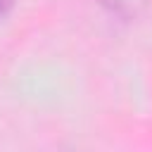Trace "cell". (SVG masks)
<instances>
[{"instance_id":"1","label":"cell","mask_w":152,"mask_h":152,"mask_svg":"<svg viewBox=\"0 0 152 152\" xmlns=\"http://www.w3.org/2000/svg\"><path fill=\"white\" fill-rule=\"evenodd\" d=\"M112 14L124 17V19H135L145 12L147 0H100Z\"/></svg>"},{"instance_id":"2","label":"cell","mask_w":152,"mask_h":152,"mask_svg":"<svg viewBox=\"0 0 152 152\" xmlns=\"http://www.w3.org/2000/svg\"><path fill=\"white\" fill-rule=\"evenodd\" d=\"M12 2H14V0H0V17H2V14L12 7Z\"/></svg>"}]
</instances>
